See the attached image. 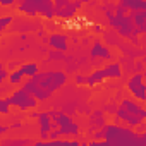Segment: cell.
Segmentation results:
<instances>
[{
  "label": "cell",
  "mask_w": 146,
  "mask_h": 146,
  "mask_svg": "<svg viewBox=\"0 0 146 146\" xmlns=\"http://www.w3.org/2000/svg\"><path fill=\"white\" fill-rule=\"evenodd\" d=\"M69 81L67 72L64 70H41L35 78H29L28 81H24V88L28 91H31L40 102H46L50 100L58 90H62Z\"/></svg>",
  "instance_id": "1"
},
{
  "label": "cell",
  "mask_w": 146,
  "mask_h": 146,
  "mask_svg": "<svg viewBox=\"0 0 146 146\" xmlns=\"http://www.w3.org/2000/svg\"><path fill=\"white\" fill-rule=\"evenodd\" d=\"M91 146H139V136L134 127L120 125L117 122L105 124L96 134L95 139L90 143Z\"/></svg>",
  "instance_id": "2"
},
{
  "label": "cell",
  "mask_w": 146,
  "mask_h": 146,
  "mask_svg": "<svg viewBox=\"0 0 146 146\" xmlns=\"http://www.w3.org/2000/svg\"><path fill=\"white\" fill-rule=\"evenodd\" d=\"M115 119L129 127H139L146 120V108L141 105V102L131 98H122L117 110H115Z\"/></svg>",
  "instance_id": "3"
},
{
  "label": "cell",
  "mask_w": 146,
  "mask_h": 146,
  "mask_svg": "<svg viewBox=\"0 0 146 146\" xmlns=\"http://www.w3.org/2000/svg\"><path fill=\"white\" fill-rule=\"evenodd\" d=\"M105 16H107V21L108 24L122 36V38H132V36H137V31H136V24H134V19H132V14H117L113 9L112 11H107L105 9Z\"/></svg>",
  "instance_id": "4"
},
{
  "label": "cell",
  "mask_w": 146,
  "mask_h": 146,
  "mask_svg": "<svg viewBox=\"0 0 146 146\" xmlns=\"http://www.w3.org/2000/svg\"><path fill=\"white\" fill-rule=\"evenodd\" d=\"M122 78V65L119 62H110V64H105L103 67H98L95 70H91L88 74V86L90 88H95L108 79H119Z\"/></svg>",
  "instance_id": "5"
},
{
  "label": "cell",
  "mask_w": 146,
  "mask_h": 146,
  "mask_svg": "<svg viewBox=\"0 0 146 146\" xmlns=\"http://www.w3.org/2000/svg\"><path fill=\"white\" fill-rule=\"evenodd\" d=\"M52 117H53L55 129L58 131L60 137H78L81 134L79 124L74 122L65 112H62V110H52Z\"/></svg>",
  "instance_id": "6"
},
{
  "label": "cell",
  "mask_w": 146,
  "mask_h": 146,
  "mask_svg": "<svg viewBox=\"0 0 146 146\" xmlns=\"http://www.w3.org/2000/svg\"><path fill=\"white\" fill-rule=\"evenodd\" d=\"M9 98H11V102H12V107H16V108L21 110V112L35 110V108L40 105V100H38L31 91H28L24 86L19 88V90H16Z\"/></svg>",
  "instance_id": "7"
},
{
  "label": "cell",
  "mask_w": 146,
  "mask_h": 146,
  "mask_svg": "<svg viewBox=\"0 0 146 146\" xmlns=\"http://www.w3.org/2000/svg\"><path fill=\"white\" fill-rule=\"evenodd\" d=\"M125 90L129 91V95L134 100H137L141 103L146 102V83H144V78H143L141 72H134V74L127 79Z\"/></svg>",
  "instance_id": "8"
},
{
  "label": "cell",
  "mask_w": 146,
  "mask_h": 146,
  "mask_svg": "<svg viewBox=\"0 0 146 146\" xmlns=\"http://www.w3.org/2000/svg\"><path fill=\"white\" fill-rule=\"evenodd\" d=\"M81 7V0H55V11L58 19H72Z\"/></svg>",
  "instance_id": "9"
},
{
  "label": "cell",
  "mask_w": 146,
  "mask_h": 146,
  "mask_svg": "<svg viewBox=\"0 0 146 146\" xmlns=\"http://www.w3.org/2000/svg\"><path fill=\"white\" fill-rule=\"evenodd\" d=\"M38 134L43 141L48 139L50 132L55 129V122H53V117H52V110H46V112H40L38 117Z\"/></svg>",
  "instance_id": "10"
},
{
  "label": "cell",
  "mask_w": 146,
  "mask_h": 146,
  "mask_svg": "<svg viewBox=\"0 0 146 146\" xmlns=\"http://www.w3.org/2000/svg\"><path fill=\"white\" fill-rule=\"evenodd\" d=\"M90 58H91V62H100V60H108V62H112L113 55H112L110 48H108L102 40H95L93 45H91V50H90Z\"/></svg>",
  "instance_id": "11"
},
{
  "label": "cell",
  "mask_w": 146,
  "mask_h": 146,
  "mask_svg": "<svg viewBox=\"0 0 146 146\" xmlns=\"http://www.w3.org/2000/svg\"><path fill=\"white\" fill-rule=\"evenodd\" d=\"M46 43H48V46L53 48V50H62V52H65V50L69 48V40H67V35H64V33H52V35L46 38Z\"/></svg>",
  "instance_id": "12"
},
{
  "label": "cell",
  "mask_w": 146,
  "mask_h": 146,
  "mask_svg": "<svg viewBox=\"0 0 146 146\" xmlns=\"http://www.w3.org/2000/svg\"><path fill=\"white\" fill-rule=\"evenodd\" d=\"M17 11L24 16H29V17H35L38 16V5L33 2V0H19L17 2Z\"/></svg>",
  "instance_id": "13"
},
{
  "label": "cell",
  "mask_w": 146,
  "mask_h": 146,
  "mask_svg": "<svg viewBox=\"0 0 146 146\" xmlns=\"http://www.w3.org/2000/svg\"><path fill=\"white\" fill-rule=\"evenodd\" d=\"M117 4L124 5L131 14L146 11V0H117Z\"/></svg>",
  "instance_id": "14"
},
{
  "label": "cell",
  "mask_w": 146,
  "mask_h": 146,
  "mask_svg": "<svg viewBox=\"0 0 146 146\" xmlns=\"http://www.w3.org/2000/svg\"><path fill=\"white\" fill-rule=\"evenodd\" d=\"M105 124H107V115L102 110H95L90 115V131H95V129L100 131Z\"/></svg>",
  "instance_id": "15"
},
{
  "label": "cell",
  "mask_w": 146,
  "mask_h": 146,
  "mask_svg": "<svg viewBox=\"0 0 146 146\" xmlns=\"http://www.w3.org/2000/svg\"><path fill=\"white\" fill-rule=\"evenodd\" d=\"M19 69H21V72L24 74V78H35L38 72H40V67H38V64L36 62H24V64H21L19 65Z\"/></svg>",
  "instance_id": "16"
},
{
  "label": "cell",
  "mask_w": 146,
  "mask_h": 146,
  "mask_svg": "<svg viewBox=\"0 0 146 146\" xmlns=\"http://www.w3.org/2000/svg\"><path fill=\"white\" fill-rule=\"evenodd\" d=\"M24 74L21 72V69L19 67H16V69H12L11 70V74H9V83L12 84V86H19V84H24Z\"/></svg>",
  "instance_id": "17"
},
{
  "label": "cell",
  "mask_w": 146,
  "mask_h": 146,
  "mask_svg": "<svg viewBox=\"0 0 146 146\" xmlns=\"http://www.w3.org/2000/svg\"><path fill=\"white\" fill-rule=\"evenodd\" d=\"M11 107H12V102L9 96H2L0 98V113L2 115H9L11 113Z\"/></svg>",
  "instance_id": "18"
},
{
  "label": "cell",
  "mask_w": 146,
  "mask_h": 146,
  "mask_svg": "<svg viewBox=\"0 0 146 146\" xmlns=\"http://www.w3.org/2000/svg\"><path fill=\"white\" fill-rule=\"evenodd\" d=\"M12 23H14V16H11V14L2 16V17H0V31H5L7 26H11Z\"/></svg>",
  "instance_id": "19"
},
{
  "label": "cell",
  "mask_w": 146,
  "mask_h": 146,
  "mask_svg": "<svg viewBox=\"0 0 146 146\" xmlns=\"http://www.w3.org/2000/svg\"><path fill=\"white\" fill-rule=\"evenodd\" d=\"M62 58H65L62 50H53V48H52V50L48 52V60H62Z\"/></svg>",
  "instance_id": "20"
},
{
  "label": "cell",
  "mask_w": 146,
  "mask_h": 146,
  "mask_svg": "<svg viewBox=\"0 0 146 146\" xmlns=\"http://www.w3.org/2000/svg\"><path fill=\"white\" fill-rule=\"evenodd\" d=\"M33 141L31 139H4L2 144L7 146V144H31Z\"/></svg>",
  "instance_id": "21"
},
{
  "label": "cell",
  "mask_w": 146,
  "mask_h": 146,
  "mask_svg": "<svg viewBox=\"0 0 146 146\" xmlns=\"http://www.w3.org/2000/svg\"><path fill=\"white\" fill-rule=\"evenodd\" d=\"M9 74H11V70L4 65L2 69H0V83H5V81H9Z\"/></svg>",
  "instance_id": "22"
},
{
  "label": "cell",
  "mask_w": 146,
  "mask_h": 146,
  "mask_svg": "<svg viewBox=\"0 0 146 146\" xmlns=\"http://www.w3.org/2000/svg\"><path fill=\"white\" fill-rule=\"evenodd\" d=\"M74 81H76L78 86H84V84L88 83V76H84V74H78V76L74 78Z\"/></svg>",
  "instance_id": "23"
},
{
  "label": "cell",
  "mask_w": 146,
  "mask_h": 146,
  "mask_svg": "<svg viewBox=\"0 0 146 146\" xmlns=\"http://www.w3.org/2000/svg\"><path fill=\"white\" fill-rule=\"evenodd\" d=\"M17 2L19 0H0V5L2 7H14V5H17Z\"/></svg>",
  "instance_id": "24"
},
{
  "label": "cell",
  "mask_w": 146,
  "mask_h": 146,
  "mask_svg": "<svg viewBox=\"0 0 146 146\" xmlns=\"http://www.w3.org/2000/svg\"><path fill=\"white\" fill-rule=\"evenodd\" d=\"M139 146H146V131L144 132H139Z\"/></svg>",
  "instance_id": "25"
},
{
  "label": "cell",
  "mask_w": 146,
  "mask_h": 146,
  "mask_svg": "<svg viewBox=\"0 0 146 146\" xmlns=\"http://www.w3.org/2000/svg\"><path fill=\"white\" fill-rule=\"evenodd\" d=\"M7 131H9V127H7L5 124H2V125H0V134H5Z\"/></svg>",
  "instance_id": "26"
},
{
  "label": "cell",
  "mask_w": 146,
  "mask_h": 146,
  "mask_svg": "<svg viewBox=\"0 0 146 146\" xmlns=\"http://www.w3.org/2000/svg\"><path fill=\"white\" fill-rule=\"evenodd\" d=\"M81 2H83V4H88V2H90V0H81Z\"/></svg>",
  "instance_id": "27"
}]
</instances>
